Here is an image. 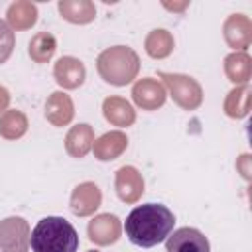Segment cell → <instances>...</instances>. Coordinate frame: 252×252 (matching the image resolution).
I'll return each instance as SVG.
<instances>
[{
    "label": "cell",
    "instance_id": "obj_1",
    "mask_svg": "<svg viewBox=\"0 0 252 252\" xmlns=\"http://www.w3.org/2000/svg\"><path fill=\"white\" fill-rule=\"evenodd\" d=\"M173 224L175 217L165 205L146 203L130 211L124 222V230L132 244L152 248L171 234Z\"/></svg>",
    "mask_w": 252,
    "mask_h": 252
},
{
    "label": "cell",
    "instance_id": "obj_2",
    "mask_svg": "<svg viewBox=\"0 0 252 252\" xmlns=\"http://www.w3.org/2000/svg\"><path fill=\"white\" fill-rule=\"evenodd\" d=\"M33 252H77L79 234L63 217L41 219L30 234Z\"/></svg>",
    "mask_w": 252,
    "mask_h": 252
},
{
    "label": "cell",
    "instance_id": "obj_3",
    "mask_svg": "<svg viewBox=\"0 0 252 252\" xmlns=\"http://www.w3.org/2000/svg\"><path fill=\"white\" fill-rule=\"evenodd\" d=\"M96 69L106 83L114 87H124L138 77L140 57L128 45H114L104 49L96 57Z\"/></svg>",
    "mask_w": 252,
    "mask_h": 252
},
{
    "label": "cell",
    "instance_id": "obj_4",
    "mask_svg": "<svg viewBox=\"0 0 252 252\" xmlns=\"http://www.w3.org/2000/svg\"><path fill=\"white\" fill-rule=\"evenodd\" d=\"M159 77L163 79V83L169 89V94L177 106H181L183 110H195L201 106L203 89L193 77L181 75V73H159Z\"/></svg>",
    "mask_w": 252,
    "mask_h": 252
},
{
    "label": "cell",
    "instance_id": "obj_5",
    "mask_svg": "<svg viewBox=\"0 0 252 252\" xmlns=\"http://www.w3.org/2000/svg\"><path fill=\"white\" fill-rule=\"evenodd\" d=\"M30 234V224L22 217L0 220V252H28Z\"/></svg>",
    "mask_w": 252,
    "mask_h": 252
},
{
    "label": "cell",
    "instance_id": "obj_6",
    "mask_svg": "<svg viewBox=\"0 0 252 252\" xmlns=\"http://www.w3.org/2000/svg\"><path fill=\"white\" fill-rule=\"evenodd\" d=\"M165 252H211V244L201 230L183 226L167 236Z\"/></svg>",
    "mask_w": 252,
    "mask_h": 252
},
{
    "label": "cell",
    "instance_id": "obj_7",
    "mask_svg": "<svg viewBox=\"0 0 252 252\" xmlns=\"http://www.w3.org/2000/svg\"><path fill=\"white\" fill-rule=\"evenodd\" d=\"M132 98L144 110H158L159 106H163V102L167 98V93H165V87L158 79L144 77V79L134 83Z\"/></svg>",
    "mask_w": 252,
    "mask_h": 252
},
{
    "label": "cell",
    "instance_id": "obj_8",
    "mask_svg": "<svg viewBox=\"0 0 252 252\" xmlns=\"http://www.w3.org/2000/svg\"><path fill=\"white\" fill-rule=\"evenodd\" d=\"M120 232H122L120 219L110 213H100V215L93 217V220H89V226H87L89 238L98 246L114 244L118 240Z\"/></svg>",
    "mask_w": 252,
    "mask_h": 252
},
{
    "label": "cell",
    "instance_id": "obj_9",
    "mask_svg": "<svg viewBox=\"0 0 252 252\" xmlns=\"http://www.w3.org/2000/svg\"><path fill=\"white\" fill-rule=\"evenodd\" d=\"M114 189H116V195L120 197V201L128 203V205L136 203L144 193L142 173L132 165L120 167L116 171V177H114Z\"/></svg>",
    "mask_w": 252,
    "mask_h": 252
},
{
    "label": "cell",
    "instance_id": "obj_10",
    "mask_svg": "<svg viewBox=\"0 0 252 252\" xmlns=\"http://www.w3.org/2000/svg\"><path fill=\"white\" fill-rule=\"evenodd\" d=\"M102 203V193L96 183L85 181L79 183L71 193V211L77 217H89L93 215Z\"/></svg>",
    "mask_w": 252,
    "mask_h": 252
},
{
    "label": "cell",
    "instance_id": "obj_11",
    "mask_svg": "<svg viewBox=\"0 0 252 252\" xmlns=\"http://www.w3.org/2000/svg\"><path fill=\"white\" fill-rule=\"evenodd\" d=\"M222 33H224L226 43L232 49L244 51L252 41V22L244 14H232L226 18L222 26Z\"/></svg>",
    "mask_w": 252,
    "mask_h": 252
},
{
    "label": "cell",
    "instance_id": "obj_12",
    "mask_svg": "<svg viewBox=\"0 0 252 252\" xmlns=\"http://www.w3.org/2000/svg\"><path fill=\"white\" fill-rule=\"evenodd\" d=\"M85 65L81 59L77 57H71V55H65V57H59L55 67H53V77L57 81L59 87L63 89H77L83 85L85 81Z\"/></svg>",
    "mask_w": 252,
    "mask_h": 252
},
{
    "label": "cell",
    "instance_id": "obj_13",
    "mask_svg": "<svg viewBox=\"0 0 252 252\" xmlns=\"http://www.w3.org/2000/svg\"><path fill=\"white\" fill-rule=\"evenodd\" d=\"M73 116H75V106H73L71 96L63 91L51 93L47 102H45L47 122H51L53 126H67L73 120Z\"/></svg>",
    "mask_w": 252,
    "mask_h": 252
},
{
    "label": "cell",
    "instance_id": "obj_14",
    "mask_svg": "<svg viewBox=\"0 0 252 252\" xmlns=\"http://www.w3.org/2000/svg\"><path fill=\"white\" fill-rule=\"evenodd\" d=\"M126 146H128L126 134L120 132V130H112V132L102 134L98 140H94L93 152H94V158L96 159H100V161H112L118 156H122V152L126 150Z\"/></svg>",
    "mask_w": 252,
    "mask_h": 252
},
{
    "label": "cell",
    "instance_id": "obj_15",
    "mask_svg": "<svg viewBox=\"0 0 252 252\" xmlns=\"http://www.w3.org/2000/svg\"><path fill=\"white\" fill-rule=\"evenodd\" d=\"M102 114H104V118L112 126H118V128L132 126L134 120H136V110L122 96H108V98H104V102H102Z\"/></svg>",
    "mask_w": 252,
    "mask_h": 252
},
{
    "label": "cell",
    "instance_id": "obj_16",
    "mask_svg": "<svg viewBox=\"0 0 252 252\" xmlns=\"http://www.w3.org/2000/svg\"><path fill=\"white\" fill-rule=\"evenodd\" d=\"M94 144V132L89 124L73 126L65 136V150L73 158H85Z\"/></svg>",
    "mask_w": 252,
    "mask_h": 252
},
{
    "label": "cell",
    "instance_id": "obj_17",
    "mask_svg": "<svg viewBox=\"0 0 252 252\" xmlns=\"http://www.w3.org/2000/svg\"><path fill=\"white\" fill-rule=\"evenodd\" d=\"M37 22V6L28 2V0H18L14 4H10L8 12H6V24L18 32L22 30H30L33 24Z\"/></svg>",
    "mask_w": 252,
    "mask_h": 252
},
{
    "label": "cell",
    "instance_id": "obj_18",
    "mask_svg": "<svg viewBox=\"0 0 252 252\" xmlns=\"http://www.w3.org/2000/svg\"><path fill=\"white\" fill-rule=\"evenodd\" d=\"M57 10L61 18L71 24H89L96 16V8L91 0H61Z\"/></svg>",
    "mask_w": 252,
    "mask_h": 252
},
{
    "label": "cell",
    "instance_id": "obj_19",
    "mask_svg": "<svg viewBox=\"0 0 252 252\" xmlns=\"http://www.w3.org/2000/svg\"><path fill=\"white\" fill-rule=\"evenodd\" d=\"M224 73L228 81H232L236 87L238 85H248L252 77V59L244 51H234L224 57Z\"/></svg>",
    "mask_w": 252,
    "mask_h": 252
},
{
    "label": "cell",
    "instance_id": "obj_20",
    "mask_svg": "<svg viewBox=\"0 0 252 252\" xmlns=\"http://www.w3.org/2000/svg\"><path fill=\"white\" fill-rule=\"evenodd\" d=\"M250 102H252L250 85H238L226 94L224 112L230 118H244L248 114V110H250Z\"/></svg>",
    "mask_w": 252,
    "mask_h": 252
},
{
    "label": "cell",
    "instance_id": "obj_21",
    "mask_svg": "<svg viewBox=\"0 0 252 252\" xmlns=\"http://www.w3.org/2000/svg\"><path fill=\"white\" fill-rule=\"evenodd\" d=\"M173 35L159 28V30H152L148 35H146V41H144V47H146V53L154 59H163L167 57L171 51H173Z\"/></svg>",
    "mask_w": 252,
    "mask_h": 252
},
{
    "label": "cell",
    "instance_id": "obj_22",
    "mask_svg": "<svg viewBox=\"0 0 252 252\" xmlns=\"http://www.w3.org/2000/svg\"><path fill=\"white\" fill-rule=\"evenodd\" d=\"M57 49V41L49 32L35 33L28 43V53L35 63H47Z\"/></svg>",
    "mask_w": 252,
    "mask_h": 252
},
{
    "label": "cell",
    "instance_id": "obj_23",
    "mask_svg": "<svg viewBox=\"0 0 252 252\" xmlns=\"http://www.w3.org/2000/svg\"><path fill=\"white\" fill-rule=\"evenodd\" d=\"M28 132V118L22 110H6L0 116V136L4 140H18Z\"/></svg>",
    "mask_w": 252,
    "mask_h": 252
},
{
    "label": "cell",
    "instance_id": "obj_24",
    "mask_svg": "<svg viewBox=\"0 0 252 252\" xmlns=\"http://www.w3.org/2000/svg\"><path fill=\"white\" fill-rule=\"evenodd\" d=\"M14 43H16V37H14L12 28L4 20H0V65L6 63L8 57L12 55Z\"/></svg>",
    "mask_w": 252,
    "mask_h": 252
},
{
    "label": "cell",
    "instance_id": "obj_25",
    "mask_svg": "<svg viewBox=\"0 0 252 252\" xmlns=\"http://www.w3.org/2000/svg\"><path fill=\"white\" fill-rule=\"evenodd\" d=\"M236 169L242 173L244 179H250V156H248V154H242V156L236 159Z\"/></svg>",
    "mask_w": 252,
    "mask_h": 252
},
{
    "label": "cell",
    "instance_id": "obj_26",
    "mask_svg": "<svg viewBox=\"0 0 252 252\" xmlns=\"http://www.w3.org/2000/svg\"><path fill=\"white\" fill-rule=\"evenodd\" d=\"M8 104H10V93H8L6 87L0 85V112H2V114L8 110Z\"/></svg>",
    "mask_w": 252,
    "mask_h": 252
},
{
    "label": "cell",
    "instance_id": "obj_27",
    "mask_svg": "<svg viewBox=\"0 0 252 252\" xmlns=\"http://www.w3.org/2000/svg\"><path fill=\"white\" fill-rule=\"evenodd\" d=\"M189 6V2H181V4H169V2H163V8H167V10H171V12H183L185 8Z\"/></svg>",
    "mask_w": 252,
    "mask_h": 252
},
{
    "label": "cell",
    "instance_id": "obj_28",
    "mask_svg": "<svg viewBox=\"0 0 252 252\" xmlns=\"http://www.w3.org/2000/svg\"><path fill=\"white\" fill-rule=\"evenodd\" d=\"M87 252H98V250H87Z\"/></svg>",
    "mask_w": 252,
    "mask_h": 252
}]
</instances>
